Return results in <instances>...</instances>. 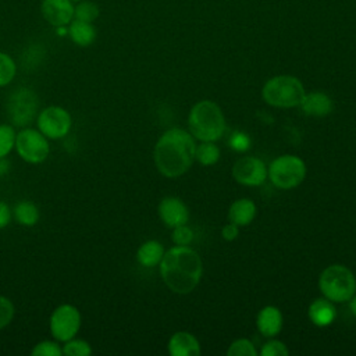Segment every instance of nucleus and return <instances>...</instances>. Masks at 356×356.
Instances as JSON below:
<instances>
[{
  "instance_id": "obj_27",
  "label": "nucleus",
  "mask_w": 356,
  "mask_h": 356,
  "mask_svg": "<svg viewBox=\"0 0 356 356\" xmlns=\"http://www.w3.org/2000/svg\"><path fill=\"white\" fill-rule=\"evenodd\" d=\"M99 7L93 1H78L76 6H74V18L79 21L93 22L99 17Z\"/></svg>"
},
{
  "instance_id": "obj_28",
  "label": "nucleus",
  "mask_w": 356,
  "mask_h": 356,
  "mask_svg": "<svg viewBox=\"0 0 356 356\" xmlns=\"http://www.w3.org/2000/svg\"><path fill=\"white\" fill-rule=\"evenodd\" d=\"M228 356H256L257 350L252 341L246 338H241L234 341L227 349Z\"/></svg>"
},
{
  "instance_id": "obj_12",
  "label": "nucleus",
  "mask_w": 356,
  "mask_h": 356,
  "mask_svg": "<svg viewBox=\"0 0 356 356\" xmlns=\"http://www.w3.org/2000/svg\"><path fill=\"white\" fill-rule=\"evenodd\" d=\"M157 211L160 220L170 228L186 224L189 220V210L186 204L175 196H167L161 199Z\"/></svg>"
},
{
  "instance_id": "obj_17",
  "label": "nucleus",
  "mask_w": 356,
  "mask_h": 356,
  "mask_svg": "<svg viewBox=\"0 0 356 356\" xmlns=\"http://www.w3.org/2000/svg\"><path fill=\"white\" fill-rule=\"evenodd\" d=\"M307 313H309L310 321L317 327H327L337 317V310H335L332 302L328 300L327 298L314 299L310 303Z\"/></svg>"
},
{
  "instance_id": "obj_5",
  "label": "nucleus",
  "mask_w": 356,
  "mask_h": 356,
  "mask_svg": "<svg viewBox=\"0 0 356 356\" xmlns=\"http://www.w3.org/2000/svg\"><path fill=\"white\" fill-rule=\"evenodd\" d=\"M318 286L324 298L331 302H348L356 292V280L353 273L342 266L332 264L323 270L318 278Z\"/></svg>"
},
{
  "instance_id": "obj_24",
  "label": "nucleus",
  "mask_w": 356,
  "mask_h": 356,
  "mask_svg": "<svg viewBox=\"0 0 356 356\" xmlns=\"http://www.w3.org/2000/svg\"><path fill=\"white\" fill-rule=\"evenodd\" d=\"M17 75V64L14 58L0 51V88H4L13 82V79Z\"/></svg>"
},
{
  "instance_id": "obj_32",
  "label": "nucleus",
  "mask_w": 356,
  "mask_h": 356,
  "mask_svg": "<svg viewBox=\"0 0 356 356\" xmlns=\"http://www.w3.org/2000/svg\"><path fill=\"white\" fill-rule=\"evenodd\" d=\"M13 220V209L8 203L0 200V229H4L8 227V224Z\"/></svg>"
},
{
  "instance_id": "obj_19",
  "label": "nucleus",
  "mask_w": 356,
  "mask_h": 356,
  "mask_svg": "<svg viewBox=\"0 0 356 356\" xmlns=\"http://www.w3.org/2000/svg\"><path fill=\"white\" fill-rule=\"evenodd\" d=\"M163 256H164V248L159 241H154V239L143 242L136 250L138 263L147 268L159 266Z\"/></svg>"
},
{
  "instance_id": "obj_4",
  "label": "nucleus",
  "mask_w": 356,
  "mask_h": 356,
  "mask_svg": "<svg viewBox=\"0 0 356 356\" xmlns=\"http://www.w3.org/2000/svg\"><path fill=\"white\" fill-rule=\"evenodd\" d=\"M267 104L280 108H291L300 104L306 95L302 82L292 75H277L268 79L261 90Z\"/></svg>"
},
{
  "instance_id": "obj_33",
  "label": "nucleus",
  "mask_w": 356,
  "mask_h": 356,
  "mask_svg": "<svg viewBox=\"0 0 356 356\" xmlns=\"http://www.w3.org/2000/svg\"><path fill=\"white\" fill-rule=\"evenodd\" d=\"M229 143H231V146H232L235 150H246V149L249 147V138H248L245 134L235 132V134L231 136Z\"/></svg>"
},
{
  "instance_id": "obj_10",
  "label": "nucleus",
  "mask_w": 356,
  "mask_h": 356,
  "mask_svg": "<svg viewBox=\"0 0 356 356\" xmlns=\"http://www.w3.org/2000/svg\"><path fill=\"white\" fill-rule=\"evenodd\" d=\"M35 121L36 128L49 140H58L65 138L72 128V115L67 108L57 104H50L39 110Z\"/></svg>"
},
{
  "instance_id": "obj_3",
  "label": "nucleus",
  "mask_w": 356,
  "mask_h": 356,
  "mask_svg": "<svg viewBox=\"0 0 356 356\" xmlns=\"http://www.w3.org/2000/svg\"><path fill=\"white\" fill-rule=\"evenodd\" d=\"M188 125L193 138L202 142H214L225 131V118L217 103L200 100L191 108Z\"/></svg>"
},
{
  "instance_id": "obj_29",
  "label": "nucleus",
  "mask_w": 356,
  "mask_h": 356,
  "mask_svg": "<svg viewBox=\"0 0 356 356\" xmlns=\"http://www.w3.org/2000/svg\"><path fill=\"white\" fill-rule=\"evenodd\" d=\"M15 316V306L8 296L0 295V331L8 327Z\"/></svg>"
},
{
  "instance_id": "obj_7",
  "label": "nucleus",
  "mask_w": 356,
  "mask_h": 356,
  "mask_svg": "<svg viewBox=\"0 0 356 356\" xmlns=\"http://www.w3.org/2000/svg\"><path fill=\"white\" fill-rule=\"evenodd\" d=\"M14 150L28 164H42L50 154L49 139L32 127H24L17 131Z\"/></svg>"
},
{
  "instance_id": "obj_14",
  "label": "nucleus",
  "mask_w": 356,
  "mask_h": 356,
  "mask_svg": "<svg viewBox=\"0 0 356 356\" xmlns=\"http://www.w3.org/2000/svg\"><path fill=\"white\" fill-rule=\"evenodd\" d=\"M168 353L171 356H199L200 355V343L186 331H178L171 335L168 341Z\"/></svg>"
},
{
  "instance_id": "obj_13",
  "label": "nucleus",
  "mask_w": 356,
  "mask_h": 356,
  "mask_svg": "<svg viewBox=\"0 0 356 356\" xmlns=\"http://www.w3.org/2000/svg\"><path fill=\"white\" fill-rule=\"evenodd\" d=\"M40 13L50 25L67 26L74 19V4L71 0H43Z\"/></svg>"
},
{
  "instance_id": "obj_2",
  "label": "nucleus",
  "mask_w": 356,
  "mask_h": 356,
  "mask_svg": "<svg viewBox=\"0 0 356 356\" xmlns=\"http://www.w3.org/2000/svg\"><path fill=\"white\" fill-rule=\"evenodd\" d=\"M160 275L164 284L175 293L192 292L203 273L200 256L188 246H174L164 252L159 264Z\"/></svg>"
},
{
  "instance_id": "obj_34",
  "label": "nucleus",
  "mask_w": 356,
  "mask_h": 356,
  "mask_svg": "<svg viewBox=\"0 0 356 356\" xmlns=\"http://www.w3.org/2000/svg\"><path fill=\"white\" fill-rule=\"evenodd\" d=\"M221 235L225 241H234L238 236V225L229 221L227 225L222 227Z\"/></svg>"
},
{
  "instance_id": "obj_16",
  "label": "nucleus",
  "mask_w": 356,
  "mask_h": 356,
  "mask_svg": "<svg viewBox=\"0 0 356 356\" xmlns=\"http://www.w3.org/2000/svg\"><path fill=\"white\" fill-rule=\"evenodd\" d=\"M256 325L264 337H275L282 328V313L275 306H266L259 312Z\"/></svg>"
},
{
  "instance_id": "obj_31",
  "label": "nucleus",
  "mask_w": 356,
  "mask_h": 356,
  "mask_svg": "<svg viewBox=\"0 0 356 356\" xmlns=\"http://www.w3.org/2000/svg\"><path fill=\"white\" fill-rule=\"evenodd\" d=\"M260 355L261 356H288L289 350L284 342L278 339H271L263 345Z\"/></svg>"
},
{
  "instance_id": "obj_25",
  "label": "nucleus",
  "mask_w": 356,
  "mask_h": 356,
  "mask_svg": "<svg viewBox=\"0 0 356 356\" xmlns=\"http://www.w3.org/2000/svg\"><path fill=\"white\" fill-rule=\"evenodd\" d=\"M17 131L13 124H0V157H7L15 146Z\"/></svg>"
},
{
  "instance_id": "obj_26",
  "label": "nucleus",
  "mask_w": 356,
  "mask_h": 356,
  "mask_svg": "<svg viewBox=\"0 0 356 356\" xmlns=\"http://www.w3.org/2000/svg\"><path fill=\"white\" fill-rule=\"evenodd\" d=\"M32 356H63V348L61 343L56 339H43L39 341L32 349Z\"/></svg>"
},
{
  "instance_id": "obj_1",
  "label": "nucleus",
  "mask_w": 356,
  "mask_h": 356,
  "mask_svg": "<svg viewBox=\"0 0 356 356\" xmlns=\"http://www.w3.org/2000/svg\"><path fill=\"white\" fill-rule=\"evenodd\" d=\"M195 139L189 132L181 128H171L154 145V164L164 177L177 178L191 168L195 160Z\"/></svg>"
},
{
  "instance_id": "obj_37",
  "label": "nucleus",
  "mask_w": 356,
  "mask_h": 356,
  "mask_svg": "<svg viewBox=\"0 0 356 356\" xmlns=\"http://www.w3.org/2000/svg\"><path fill=\"white\" fill-rule=\"evenodd\" d=\"M71 1H81V0H71Z\"/></svg>"
},
{
  "instance_id": "obj_22",
  "label": "nucleus",
  "mask_w": 356,
  "mask_h": 356,
  "mask_svg": "<svg viewBox=\"0 0 356 356\" xmlns=\"http://www.w3.org/2000/svg\"><path fill=\"white\" fill-rule=\"evenodd\" d=\"M195 159L203 165H213L220 159V149L214 142H202L196 146Z\"/></svg>"
},
{
  "instance_id": "obj_20",
  "label": "nucleus",
  "mask_w": 356,
  "mask_h": 356,
  "mask_svg": "<svg viewBox=\"0 0 356 356\" xmlns=\"http://www.w3.org/2000/svg\"><path fill=\"white\" fill-rule=\"evenodd\" d=\"M256 216V206L250 199L235 200L228 210V218L238 227H245L253 221Z\"/></svg>"
},
{
  "instance_id": "obj_30",
  "label": "nucleus",
  "mask_w": 356,
  "mask_h": 356,
  "mask_svg": "<svg viewBox=\"0 0 356 356\" xmlns=\"http://www.w3.org/2000/svg\"><path fill=\"white\" fill-rule=\"evenodd\" d=\"M171 239H172V242L175 245L188 246L192 242V239H193V232H192V229L186 224H182V225H178V227L172 228Z\"/></svg>"
},
{
  "instance_id": "obj_23",
  "label": "nucleus",
  "mask_w": 356,
  "mask_h": 356,
  "mask_svg": "<svg viewBox=\"0 0 356 356\" xmlns=\"http://www.w3.org/2000/svg\"><path fill=\"white\" fill-rule=\"evenodd\" d=\"M61 348L63 356H89L93 352L92 345L86 339L78 337H74L63 342Z\"/></svg>"
},
{
  "instance_id": "obj_35",
  "label": "nucleus",
  "mask_w": 356,
  "mask_h": 356,
  "mask_svg": "<svg viewBox=\"0 0 356 356\" xmlns=\"http://www.w3.org/2000/svg\"><path fill=\"white\" fill-rule=\"evenodd\" d=\"M11 170V163L7 157H0V177H4Z\"/></svg>"
},
{
  "instance_id": "obj_18",
  "label": "nucleus",
  "mask_w": 356,
  "mask_h": 356,
  "mask_svg": "<svg viewBox=\"0 0 356 356\" xmlns=\"http://www.w3.org/2000/svg\"><path fill=\"white\" fill-rule=\"evenodd\" d=\"M67 29H68L67 35L76 46H81V47L90 46L96 39V28H95L93 22L79 21V19L74 18L68 24Z\"/></svg>"
},
{
  "instance_id": "obj_11",
  "label": "nucleus",
  "mask_w": 356,
  "mask_h": 356,
  "mask_svg": "<svg viewBox=\"0 0 356 356\" xmlns=\"http://www.w3.org/2000/svg\"><path fill=\"white\" fill-rule=\"evenodd\" d=\"M232 177L242 185L257 186L266 181L267 168L260 159L245 156L235 161L232 167Z\"/></svg>"
},
{
  "instance_id": "obj_8",
  "label": "nucleus",
  "mask_w": 356,
  "mask_h": 356,
  "mask_svg": "<svg viewBox=\"0 0 356 356\" xmlns=\"http://www.w3.org/2000/svg\"><path fill=\"white\" fill-rule=\"evenodd\" d=\"M82 325L79 309L71 303L58 305L49 317V331L53 339L60 343L78 335Z\"/></svg>"
},
{
  "instance_id": "obj_6",
  "label": "nucleus",
  "mask_w": 356,
  "mask_h": 356,
  "mask_svg": "<svg viewBox=\"0 0 356 356\" xmlns=\"http://www.w3.org/2000/svg\"><path fill=\"white\" fill-rule=\"evenodd\" d=\"M267 175L273 185L280 189H292L302 184L306 177L305 161L293 154H284L271 161Z\"/></svg>"
},
{
  "instance_id": "obj_15",
  "label": "nucleus",
  "mask_w": 356,
  "mask_h": 356,
  "mask_svg": "<svg viewBox=\"0 0 356 356\" xmlns=\"http://www.w3.org/2000/svg\"><path fill=\"white\" fill-rule=\"evenodd\" d=\"M299 106L306 115L312 117H324L334 110L331 97L323 92L306 93Z\"/></svg>"
},
{
  "instance_id": "obj_9",
  "label": "nucleus",
  "mask_w": 356,
  "mask_h": 356,
  "mask_svg": "<svg viewBox=\"0 0 356 356\" xmlns=\"http://www.w3.org/2000/svg\"><path fill=\"white\" fill-rule=\"evenodd\" d=\"M7 115L13 125L28 127L38 115L39 97L29 88H18L7 100Z\"/></svg>"
},
{
  "instance_id": "obj_36",
  "label": "nucleus",
  "mask_w": 356,
  "mask_h": 356,
  "mask_svg": "<svg viewBox=\"0 0 356 356\" xmlns=\"http://www.w3.org/2000/svg\"><path fill=\"white\" fill-rule=\"evenodd\" d=\"M350 303H349V307H350V312H352V314L356 317V296L353 295L350 299Z\"/></svg>"
},
{
  "instance_id": "obj_21",
  "label": "nucleus",
  "mask_w": 356,
  "mask_h": 356,
  "mask_svg": "<svg viewBox=\"0 0 356 356\" xmlns=\"http://www.w3.org/2000/svg\"><path fill=\"white\" fill-rule=\"evenodd\" d=\"M39 207L31 200H19L13 207V220L22 227H33L39 222Z\"/></svg>"
}]
</instances>
